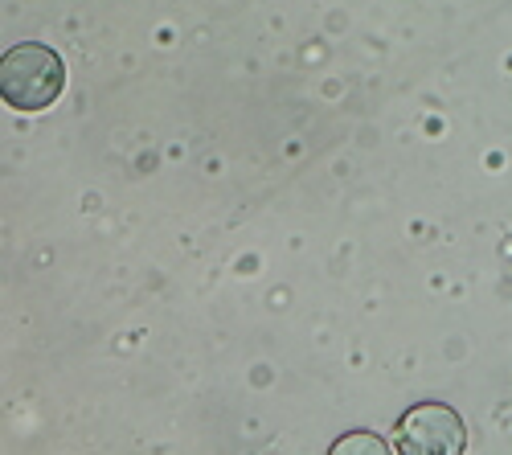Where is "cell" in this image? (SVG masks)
Segmentation results:
<instances>
[{
  "label": "cell",
  "mask_w": 512,
  "mask_h": 455,
  "mask_svg": "<svg viewBox=\"0 0 512 455\" xmlns=\"http://www.w3.org/2000/svg\"><path fill=\"white\" fill-rule=\"evenodd\" d=\"M62 87L66 66L41 41H25V46H13L0 58V99L13 111H46L50 103H58Z\"/></svg>",
  "instance_id": "cell-1"
},
{
  "label": "cell",
  "mask_w": 512,
  "mask_h": 455,
  "mask_svg": "<svg viewBox=\"0 0 512 455\" xmlns=\"http://www.w3.org/2000/svg\"><path fill=\"white\" fill-rule=\"evenodd\" d=\"M467 443L463 419L447 402H418L398 423V451L410 455H459Z\"/></svg>",
  "instance_id": "cell-2"
},
{
  "label": "cell",
  "mask_w": 512,
  "mask_h": 455,
  "mask_svg": "<svg viewBox=\"0 0 512 455\" xmlns=\"http://www.w3.org/2000/svg\"><path fill=\"white\" fill-rule=\"evenodd\" d=\"M332 451H386V443L373 439V435H349V439H340Z\"/></svg>",
  "instance_id": "cell-3"
}]
</instances>
